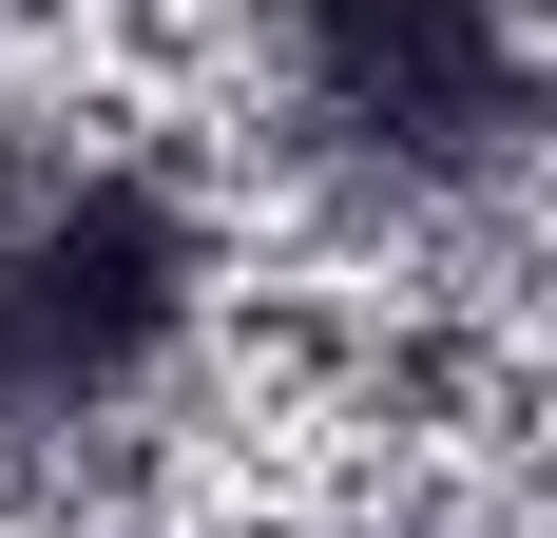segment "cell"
Returning a JSON list of instances; mask_svg holds the SVG:
<instances>
[{
	"mask_svg": "<svg viewBox=\"0 0 557 538\" xmlns=\"http://www.w3.org/2000/svg\"><path fill=\"white\" fill-rule=\"evenodd\" d=\"M288 97L385 193H461L539 135V58L500 0H288Z\"/></svg>",
	"mask_w": 557,
	"mask_h": 538,
	"instance_id": "obj_2",
	"label": "cell"
},
{
	"mask_svg": "<svg viewBox=\"0 0 557 538\" xmlns=\"http://www.w3.org/2000/svg\"><path fill=\"white\" fill-rule=\"evenodd\" d=\"M193 289H212V269H193L173 193H135V173H39V193H0V442L115 424V404L173 366Z\"/></svg>",
	"mask_w": 557,
	"mask_h": 538,
	"instance_id": "obj_1",
	"label": "cell"
}]
</instances>
